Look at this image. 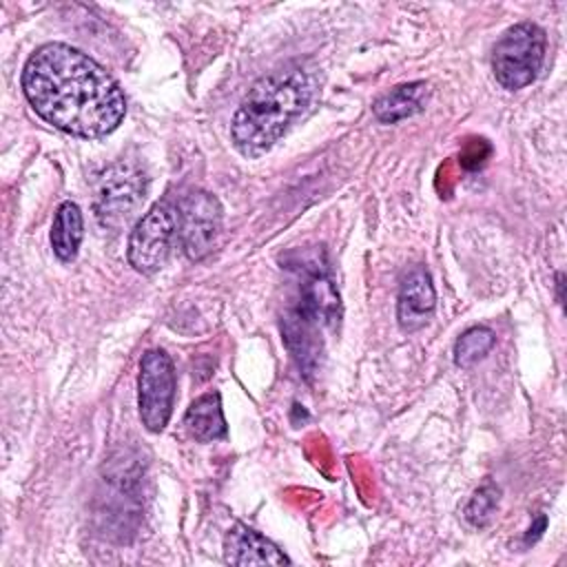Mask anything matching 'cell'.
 <instances>
[{
  "mask_svg": "<svg viewBox=\"0 0 567 567\" xmlns=\"http://www.w3.org/2000/svg\"><path fill=\"white\" fill-rule=\"evenodd\" d=\"M22 91L47 124L84 140L113 133L126 113L124 93L106 69L62 42L42 44L29 55Z\"/></svg>",
  "mask_w": 567,
  "mask_h": 567,
  "instance_id": "1",
  "label": "cell"
},
{
  "mask_svg": "<svg viewBox=\"0 0 567 567\" xmlns=\"http://www.w3.org/2000/svg\"><path fill=\"white\" fill-rule=\"evenodd\" d=\"M281 261L295 279V299L281 319V334L299 370L310 377L319 365L323 332L339 323L341 299L321 246L292 250Z\"/></svg>",
  "mask_w": 567,
  "mask_h": 567,
  "instance_id": "2",
  "label": "cell"
},
{
  "mask_svg": "<svg viewBox=\"0 0 567 567\" xmlns=\"http://www.w3.org/2000/svg\"><path fill=\"white\" fill-rule=\"evenodd\" d=\"M317 80L299 64H288L259 78L230 122V137L244 157L268 153L288 126L310 106Z\"/></svg>",
  "mask_w": 567,
  "mask_h": 567,
  "instance_id": "3",
  "label": "cell"
},
{
  "mask_svg": "<svg viewBox=\"0 0 567 567\" xmlns=\"http://www.w3.org/2000/svg\"><path fill=\"white\" fill-rule=\"evenodd\" d=\"M545 31L534 22L509 27L496 42L492 69L496 82L507 91H518L532 84L545 60Z\"/></svg>",
  "mask_w": 567,
  "mask_h": 567,
  "instance_id": "4",
  "label": "cell"
},
{
  "mask_svg": "<svg viewBox=\"0 0 567 567\" xmlns=\"http://www.w3.org/2000/svg\"><path fill=\"white\" fill-rule=\"evenodd\" d=\"M177 239V208L162 202L155 204L131 230L126 257L128 264L142 272L153 275L157 272L173 248V241Z\"/></svg>",
  "mask_w": 567,
  "mask_h": 567,
  "instance_id": "5",
  "label": "cell"
},
{
  "mask_svg": "<svg viewBox=\"0 0 567 567\" xmlns=\"http://www.w3.org/2000/svg\"><path fill=\"white\" fill-rule=\"evenodd\" d=\"M175 401V365L171 357L151 348L142 354L137 377L140 419L148 432H162L171 419Z\"/></svg>",
  "mask_w": 567,
  "mask_h": 567,
  "instance_id": "6",
  "label": "cell"
},
{
  "mask_svg": "<svg viewBox=\"0 0 567 567\" xmlns=\"http://www.w3.org/2000/svg\"><path fill=\"white\" fill-rule=\"evenodd\" d=\"M144 175L131 164L111 166L95 193V217L102 228L120 230L144 202Z\"/></svg>",
  "mask_w": 567,
  "mask_h": 567,
  "instance_id": "7",
  "label": "cell"
},
{
  "mask_svg": "<svg viewBox=\"0 0 567 567\" xmlns=\"http://www.w3.org/2000/svg\"><path fill=\"white\" fill-rule=\"evenodd\" d=\"M221 206L206 190H188L177 204V239L190 261L204 259L219 235Z\"/></svg>",
  "mask_w": 567,
  "mask_h": 567,
  "instance_id": "8",
  "label": "cell"
},
{
  "mask_svg": "<svg viewBox=\"0 0 567 567\" xmlns=\"http://www.w3.org/2000/svg\"><path fill=\"white\" fill-rule=\"evenodd\" d=\"M436 306V292L432 286V277L425 270V266H414L405 272L399 286V303H396V317L399 326L408 332H414L423 328Z\"/></svg>",
  "mask_w": 567,
  "mask_h": 567,
  "instance_id": "9",
  "label": "cell"
},
{
  "mask_svg": "<svg viewBox=\"0 0 567 567\" xmlns=\"http://www.w3.org/2000/svg\"><path fill=\"white\" fill-rule=\"evenodd\" d=\"M224 560L228 565H288L290 558L252 527L237 523L226 532Z\"/></svg>",
  "mask_w": 567,
  "mask_h": 567,
  "instance_id": "10",
  "label": "cell"
},
{
  "mask_svg": "<svg viewBox=\"0 0 567 567\" xmlns=\"http://www.w3.org/2000/svg\"><path fill=\"white\" fill-rule=\"evenodd\" d=\"M184 425L188 434L202 443L224 439L228 427L221 412L219 392H206L199 399H195L184 414Z\"/></svg>",
  "mask_w": 567,
  "mask_h": 567,
  "instance_id": "11",
  "label": "cell"
},
{
  "mask_svg": "<svg viewBox=\"0 0 567 567\" xmlns=\"http://www.w3.org/2000/svg\"><path fill=\"white\" fill-rule=\"evenodd\" d=\"M425 97H427V84L425 82L399 84L372 104V113L379 122L394 124L399 120H405V117L423 111Z\"/></svg>",
  "mask_w": 567,
  "mask_h": 567,
  "instance_id": "12",
  "label": "cell"
},
{
  "mask_svg": "<svg viewBox=\"0 0 567 567\" xmlns=\"http://www.w3.org/2000/svg\"><path fill=\"white\" fill-rule=\"evenodd\" d=\"M84 221L80 206L73 202H62L55 210L51 226V248L60 261H73L82 244Z\"/></svg>",
  "mask_w": 567,
  "mask_h": 567,
  "instance_id": "13",
  "label": "cell"
},
{
  "mask_svg": "<svg viewBox=\"0 0 567 567\" xmlns=\"http://www.w3.org/2000/svg\"><path fill=\"white\" fill-rule=\"evenodd\" d=\"M496 343V334L494 330L485 328V326H474L470 330H465L456 343H454V361L461 368H470L474 365L478 359H483Z\"/></svg>",
  "mask_w": 567,
  "mask_h": 567,
  "instance_id": "14",
  "label": "cell"
},
{
  "mask_svg": "<svg viewBox=\"0 0 567 567\" xmlns=\"http://www.w3.org/2000/svg\"><path fill=\"white\" fill-rule=\"evenodd\" d=\"M498 487L494 483H483L474 494L472 498L467 501L465 505V518L470 525L474 527H485L492 516H494V509L498 505Z\"/></svg>",
  "mask_w": 567,
  "mask_h": 567,
  "instance_id": "15",
  "label": "cell"
},
{
  "mask_svg": "<svg viewBox=\"0 0 567 567\" xmlns=\"http://www.w3.org/2000/svg\"><path fill=\"white\" fill-rule=\"evenodd\" d=\"M543 529H545V516H538L536 525L529 527V532H527V536H525V543H534V540L543 534Z\"/></svg>",
  "mask_w": 567,
  "mask_h": 567,
  "instance_id": "16",
  "label": "cell"
}]
</instances>
